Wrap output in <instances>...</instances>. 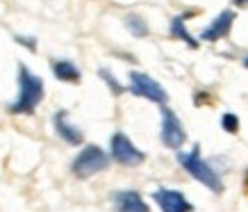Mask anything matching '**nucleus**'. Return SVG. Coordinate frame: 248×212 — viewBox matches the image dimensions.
Instances as JSON below:
<instances>
[{
	"instance_id": "obj_1",
	"label": "nucleus",
	"mask_w": 248,
	"mask_h": 212,
	"mask_svg": "<svg viewBox=\"0 0 248 212\" xmlns=\"http://www.w3.org/2000/svg\"><path fill=\"white\" fill-rule=\"evenodd\" d=\"M44 98V80L25 64H18V96L9 105V114H32Z\"/></svg>"
},
{
	"instance_id": "obj_7",
	"label": "nucleus",
	"mask_w": 248,
	"mask_h": 212,
	"mask_svg": "<svg viewBox=\"0 0 248 212\" xmlns=\"http://www.w3.org/2000/svg\"><path fill=\"white\" fill-rule=\"evenodd\" d=\"M153 198H155V203L159 205L162 212H191L194 210V205L189 203L187 198H185V194L178 190L162 187V190H157L153 194Z\"/></svg>"
},
{
	"instance_id": "obj_9",
	"label": "nucleus",
	"mask_w": 248,
	"mask_h": 212,
	"mask_svg": "<svg viewBox=\"0 0 248 212\" xmlns=\"http://www.w3.org/2000/svg\"><path fill=\"white\" fill-rule=\"evenodd\" d=\"M232 23H234V12L232 9H223V12L201 32V41H218V39L228 37L230 30H232Z\"/></svg>"
},
{
	"instance_id": "obj_14",
	"label": "nucleus",
	"mask_w": 248,
	"mask_h": 212,
	"mask_svg": "<svg viewBox=\"0 0 248 212\" xmlns=\"http://www.w3.org/2000/svg\"><path fill=\"white\" fill-rule=\"evenodd\" d=\"M98 76L105 80V84L109 87V89H112L114 96H121V94L125 91V87H123V84H121L119 80H116V78L112 76V71H109V68H100V71H98Z\"/></svg>"
},
{
	"instance_id": "obj_15",
	"label": "nucleus",
	"mask_w": 248,
	"mask_h": 212,
	"mask_svg": "<svg viewBox=\"0 0 248 212\" xmlns=\"http://www.w3.org/2000/svg\"><path fill=\"white\" fill-rule=\"evenodd\" d=\"M221 128L226 130V132H230V135L239 132V119H237V114H232V112L221 114Z\"/></svg>"
},
{
	"instance_id": "obj_18",
	"label": "nucleus",
	"mask_w": 248,
	"mask_h": 212,
	"mask_svg": "<svg viewBox=\"0 0 248 212\" xmlns=\"http://www.w3.org/2000/svg\"><path fill=\"white\" fill-rule=\"evenodd\" d=\"M232 5H237V7H248V0H232Z\"/></svg>"
},
{
	"instance_id": "obj_8",
	"label": "nucleus",
	"mask_w": 248,
	"mask_h": 212,
	"mask_svg": "<svg viewBox=\"0 0 248 212\" xmlns=\"http://www.w3.org/2000/svg\"><path fill=\"white\" fill-rule=\"evenodd\" d=\"M112 203L116 212H151L141 194L135 190H119L112 192Z\"/></svg>"
},
{
	"instance_id": "obj_12",
	"label": "nucleus",
	"mask_w": 248,
	"mask_h": 212,
	"mask_svg": "<svg viewBox=\"0 0 248 212\" xmlns=\"http://www.w3.org/2000/svg\"><path fill=\"white\" fill-rule=\"evenodd\" d=\"M191 14H180V16H173L171 23H169V34H171L173 39H180V41H185V44L189 46V48H198V41H196L191 34H189V30L185 28V18Z\"/></svg>"
},
{
	"instance_id": "obj_13",
	"label": "nucleus",
	"mask_w": 248,
	"mask_h": 212,
	"mask_svg": "<svg viewBox=\"0 0 248 212\" xmlns=\"http://www.w3.org/2000/svg\"><path fill=\"white\" fill-rule=\"evenodd\" d=\"M125 28H128L130 34H135V37H148V23L143 21L139 14L125 16Z\"/></svg>"
},
{
	"instance_id": "obj_17",
	"label": "nucleus",
	"mask_w": 248,
	"mask_h": 212,
	"mask_svg": "<svg viewBox=\"0 0 248 212\" xmlns=\"http://www.w3.org/2000/svg\"><path fill=\"white\" fill-rule=\"evenodd\" d=\"M205 103H212V98H210V94L207 91H196L194 94V105H205Z\"/></svg>"
},
{
	"instance_id": "obj_4",
	"label": "nucleus",
	"mask_w": 248,
	"mask_h": 212,
	"mask_svg": "<svg viewBox=\"0 0 248 212\" xmlns=\"http://www.w3.org/2000/svg\"><path fill=\"white\" fill-rule=\"evenodd\" d=\"M109 151H112V158L116 160L119 164H123V167H137V164H141L143 160H146L143 151H139L123 132H114L112 135V139H109Z\"/></svg>"
},
{
	"instance_id": "obj_19",
	"label": "nucleus",
	"mask_w": 248,
	"mask_h": 212,
	"mask_svg": "<svg viewBox=\"0 0 248 212\" xmlns=\"http://www.w3.org/2000/svg\"><path fill=\"white\" fill-rule=\"evenodd\" d=\"M241 62H244V66L248 68V55H246V57H244V60H241Z\"/></svg>"
},
{
	"instance_id": "obj_20",
	"label": "nucleus",
	"mask_w": 248,
	"mask_h": 212,
	"mask_svg": "<svg viewBox=\"0 0 248 212\" xmlns=\"http://www.w3.org/2000/svg\"><path fill=\"white\" fill-rule=\"evenodd\" d=\"M244 182H246V187H248V171H246V178H244Z\"/></svg>"
},
{
	"instance_id": "obj_2",
	"label": "nucleus",
	"mask_w": 248,
	"mask_h": 212,
	"mask_svg": "<svg viewBox=\"0 0 248 212\" xmlns=\"http://www.w3.org/2000/svg\"><path fill=\"white\" fill-rule=\"evenodd\" d=\"M178 162H180L182 169H185L189 176H194L198 182H203L207 190H212L214 194L223 192V180H221V176L212 169L210 162H205V160L201 158V146L198 144H196L189 153H178Z\"/></svg>"
},
{
	"instance_id": "obj_3",
	"label": "nucleus",
	"mask_w": 248,
	"mask_h": 212,
	"mask_svg": "<svg viewBox=\"0 0 248 212\" xmlns=\"http://www.w3.org/2000/svg\"><path fill=\"white\" fill-rule=\"evenodd\" d=\"M107 164H109V155L100 146L89 144V146H84L82 151H80V155L73 160L71 169H73V174L78 178H89V176L107 169Z\"/></svg>"
},
{
	"instance_id": "obj_6",
	"label": "nucleus",
	"mask_w": 248,
	"mask_h": 212,
	"mask_svg": "<svg viewBox=\"0 0 248 212\" xmlns=\"http://www.w3.org/2000/svg\"><path fill=\"white\" fill-rule=\"evenodd\" d=\"M162 142H164V146L173 148V151H178L187 142V132L182 128L180 119L169 107H162Z\"/></svg>"
},
{
	"instance_id": "obj_10",
	"label": "nucleus",
	"mask_w": 248,
	"mask_h": 212,
	"mask_svg": "<svg viewBox=\"0 0 248 212\" xmlns=\"http://www.w3.org/2000/svg\"><path fill=\"white\" fill-rule=\"evenodd\" d=\"M53 126H55V132H57V135H60L62 139L66 142V144H71V146H80V144H82V139H84L82 130L68 123V112H66V110L55 112Z\"/></svg>"
},
{
	"instance_id": "obj_11",
	"label": "nucleus",
	"mask_w": 248,
	"mask_h": 212,
	"mask_svg": "<svg viewBox=\"0 0 248 212\" xmlns=\"http://www.w3.org/2000/svg\"><path fill=\"white\" fill-rule=\"evenodd\" d=\"M50 68H53L55 78H57V80H62V82H73V84L80 82V68H78L73 62H68V60H53Z\"/></svg>"
},
{
	"instance_id": "obj_5",
	"label": "nucleus",
	"mask_w": 248,
	"mask_h": 212,
	"mask_svg": "<svg viewBox=\"0 0 248 212\" xmlns=\"http://www.w3.org/2000/svg\"><path fill=\"white\" fill-rule=\"evenodd\" d=\"M130 91L139 96V98H146V100H153V103H159V105H164L166 103V91L164 87L159 82H155L151 76H146V73H139V71H132L130 73Z\"/></svg>"
},
{
	"instance_id": "obj_16",
	"label": "nucleus",
	"mask_w": 248,
	"mask_h": 212,
	"mask_svg": "<svg viewBox=\"0 0 248 212\" xmlns=\"http://www.w3.org/2000/svg\"><path fill=\"white\" fill-rule=\"evenodd\" d=\"M14 41H16V44H21V46H25L30 53H34V50H37V39H34V37H21V34H16Z\"/></svg>"
}]
</instances>
